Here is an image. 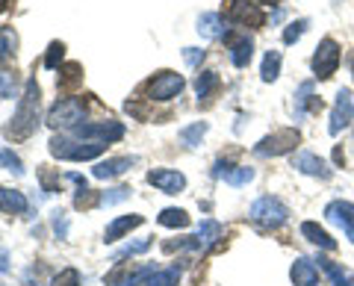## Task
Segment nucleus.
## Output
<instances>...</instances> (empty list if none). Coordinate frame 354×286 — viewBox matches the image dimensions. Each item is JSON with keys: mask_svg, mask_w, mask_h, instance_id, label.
Returning <instances> with one entry per match:
<instances>
[{"mask_svg": "<svg viewBox=\"0 0 354 286\" xmlns=\"http://www.w3.org/2000/svg\"><path fill=\"white\" fill-rule=\"evenodd\" d=\"M39 113H41V97H39V86L36 80H27V89L21 95L18 101V109L12 115V124L6 127V133L12 139H27L36 133L39 127Z\"/></svg>", "mask_w": 354, "mask_h": 286, "instance_id": "1", "label": "nucleus"}, {"mask_svg": "<svg viewBox=\"0 0 354 286\" xmlns=\"http://www.w3.org/2000/svg\"><path fill=\"white\" fill-rule=\"evenodd\" d=\"M50 153L57 160H68V162H83V160H95L106 151L104 142H86L77 136H53L50 142Z\"/></svg>", "mask_w": 354, "mask_h": 286, "instance_id": "2", "label": "nucleus"}, {"mask_svg": "<svg viewBox=\"0 0 354 286\" xmlns=\"http://www.w3.org/2000/svg\"><path fill=\"white\" fill-rule=\"evenodd\" d=\"M286 218H290L286 204L278 201V198H272V195H263L260 201H254V207H251V222L257 225V227H263V230L281 227Z\"/></svg>", "mask_w": 354, "mask_h": 286, "instance_id": "3", "label": "nucleus"}, {"mask_svg": "<svg viewBox=\"0 0 354 286\" xmlns=\"http://www.w3.org/2000/svg\"><path fill=\"white\" fill-rule=\"evenodd\" d=\"M83 115H86V101L83 97H62L50 106L48 113V124L50 127H77L83 124Z\"/></svg>", "mask_w": 354, "mask_h": 286, "instance_id": "4", "label": "nucleus"}, {"mask_svg": "<svg viewBox=\"0 0 354 286\" xmlns=\"http://www.w3.org/2000/svg\"><path fill=\"white\" fill-rule=\"evenodd\" d=\"M298 142H301V133L292 127H283V130H274V133L260 139L257 145H254V153H257V157H281V153L295 151Z\"/></svg>", "mask_w": 354, "mask_h": 286, "instance_id": "5", "label": "nucleus"}, {"mask_svg": "<svg viewBox=\"0 0 354 286\" xmlns=\"http://www.w3.org/2000/svg\"><path fill=\"white\" fill-rule=\"evenodd\" d=\"M71 136L77 139H86V142H104V145H109V142H118L121 136H124V124H118V121H97V124H77L71 130Z\"/></svg>", "mask_w": 354, "mask_h": 286, "instance_id": "6", "label": "nucleus"}, {"mask_svg": "<svg viewBox=\"0 0 354 286\" xmlns=\"http://www.w3.org/2000/svg\"><path fill=\"white\" fill-rule=\"evenodd\" d=\"M225 18L234 21V24H239V27H263L266 24L263 9L257 3H251V0H227Z\"/></svg>", "mask_w": 354, "mask_h": 286, "instance_id": "7", "label": "nucleus"}, {"mask_svg": "<svg viewBox=\"0 0 354 286\" xmlns=\"http://www.w3.org/2000/svg\"><path fill=\"white\" fill-rule=\"evenodd\" d=\"M339 59H342V53H339L337 41L334 39H322L319 41V48H316V53H313V74L319 77V80H328V77H334Z\"/></svg>", "mask_w": 354, "mask_h": 286, "instance_id": "8", "label": "nucleus"}, {"mask_svg": "<svg viewBox=\"0 0 354 286\" xmlns=\"http://www.w3.org/2000/svg\"><path fill=\"white\" fill-rule=\"evenodd\" d=\"M183 77L174 74V71H160L153 80L148 83V101H171V97H177L183 92Z\"/></svg>", "mask_w": 354, "mask_h": 286, "instance_id": "9", "label": "nucleus"}, {"mask_svg": "<svg viewBox=\"0 0 354 286\" xmlns=\"http://www.w3.org/2000/svg\"><path fill=\"white\" fill-rule=\"evenodd\" d=\"M354 121V97L348 89H339L337 92V101H334V109H330V136L342 133L348 124Z\"/></svg>", "mask_w": 354, "mask_h": 286, "instance_id": "10", "label": "nucleus"}, {"mask_svg": "<svg viewBox=\"0 0 354 286\" xmlns=\"http://www.w3.org/2000/svg\"><path fill=\"white\" fill-rule=\"evenodd\" d=\"M325 218L330 225H337V227L346 230V236L354 242V204H348V201H330L325 207Z\"/></svg>", "mask_w": 354, "mask_h": 286, "instance_id": "11", "label": "nucleus"}, {"mask_svg": "<svg viewBox=\"0 0 354 286\" xmlns=\"http://www.w3.org/2000/svg\"><path fill=\"white\" fill-rule=\"evenodd\" d=\"M148 183L157 186V189L165 195H177V192H183L186 178L180 171H171V169H153V171H148Z\"/></svg>", "mask_w": 354, "mask_h": 286, "instance_id": "12", "label": "nucleus"}, {"mask_svg": "<svg viewBox=\"0 0 354 286\" xmlns=\"http://www.w3.org/2000/svg\"><path fill=\"white\" fill-rule=\"evenodd\" d=\"M292 169H298L301 174H310V178H319V180H328L330 178V169L322 157H316V153L310 151H301L292 157Z\"/></svg>", "mask_w": 354, "mask_h": 286, "instance_id": "13", "label": "nucleus"}, {"mask_svg": "<svg viewBox=\"0 0 354 286\" xmlns=\"http://www.w3.org/2000/svg\"><path fill=\"white\" fill-rule=\"evenodd\" d=\"M213 174L218 180H225V183H230V186H248L251 180H254V169H245V166H230V162H216V169H213Z\"/></svg>", "mask_w": 354, "mask_h": 286, "instance_id": "14", "label": "nucleus"}, {"mask_svg": "<svg viewBox=\"0 0 354 286\" xmlns=\"http://www.w3.org/2000/svg\"><path fill=\"white\" fill-rule=\"evenodd\" d=\"M133 157H115V160H106V162H97V166L92 169V174L97 180H113V178H121L130 166H133Z\"/></svg>", "mask_w": 354, "mask_h": 286, "instance_id": "15", "label": "nucleus"}, {"mask_svg": "<svg viewBox=\"0 0 354 286\" xmlns=\"http://www.w3.org/2000/svg\"><path fill=\"white\" fill-rule=\"evenodd\" d=\"M290 278H292L295 286H316V283H319V271H316V266H313V263H310L307 257H298V260L292 263Z\"/></svg>", "mask_w": 354, "mask_h": 286, "instance_id": "16", "label": "nucleus"}, {"mask_svg": "<svg viewBox=\"0 0 354 286\" xmlns=\"http://www.w3.org/2000/svg\"><path fill=\"white\" fill-rule=\"evenodd\" d=\"M142 222H145V218H142V216H136V213H130V216H121V218H115V222H109V225H106V233H104V239H106V242H118L121 236H124V233H130L133 227H139Z\"/></svg>", "mask_w": 354, "mask_h": 286, "instance_id": "17", "label": "nucleus"}, {"mask_svg": "<svg viewBox=\"0 0 354 286\" xmlns=\"http://www.w3.org/2000/svg\"><path fill=\"white\" fill-rule=\"evenodd\" d=\"M198 32H201L204 39H225V18H221L218 12H204L201 18H198Z\"/></svg>", "mask_w": 354, "mask_h": 286, "instance_id": "18", "label": "nucleus"}, {"mask_svg": "<svg viewBox=\"0 0 354 286\" xmlns=\"http://www.w3.org/2000/svg\"><path fill=\"white\" fill-rule=\"evenodd\" d=\"M227 48H230V62L236 65V68H245L254 57V45L248 36H239V39H227Z\"/></svg>", "mask_w": 354, "mask_h": 286, "instance_id": "19", "label": "nucleus"}, {"mask_svg": "<svg viewBox=\"0 0 354 286\" xmlns=\"http://www.w3.org/2000/svg\"><path fill=\"white\" fill-rule=\"evenodd\" d=\"M27 198L18 189H6L0 186V213H27Z\"/></svg>", "mask_w": 354, "mask_h": 286, "instance_id": "20", "label": "nucleus"}, {"mask_svg": "<svg viewBox=\"0 0 354 286\" xmlns=\"http://www.w3.org/2000/svg\"><path fill=\"white\" fill-rule=\"evenodd\" d=\"M307 109H322V101L313 97V83H301V89L295 95V115L301 118Z\"/></svg>", "mask_w": 354, "mask_h": 286, "instance_id": "21", "label": "nucleus"}, {"mask_svg": "<svg viewBox=\"0 0 354 286\" xmlns=\"http://www.w3.org/2000/svg\"><path fill=\"white\" fill-rule=\"evenodd\" d=\"M301 233L310 239V242H313V245H319V248H325V251H334L337 248V242L334 239H330L328 233H325V230L322 227H319L316 222H304L301 225Z\"/></svg>", "mask_w": 354, "mask_h": 286, "instance_id": "22", "label": "nucleus"}, {"mask_svg": "<svg viewBox=\"0 0 354 286\" xmlns=\"http://www.w3.org/2000/svg\"><path fill=\"white\" fill-rule=\"evenodd\" d=\"M218 86H221V80H218L216 71H201V74H198V80H195L198 101H209V95H213Z\"/></svg>", "mask_w": 354, "mask_h": 286, "instance_id": "23", "label": "nucleus"}, {"mask_svg": "<svg viewBox=\"0 0 354 286\" xmlns=\"http://www.w3.org/2000/svg\"><path fill=\"white\" fill-rule=\"evenodd\" d=\"M83 83V65H77V62H68V65H62L59 68V89H77V86Z\"/></svg>", "mask_w": 354, "mask_h": 286, "instance_id": "24", "label": "nucleus"}, {"mask_svg": "<svg viewBox=\"0 0 354 286\" xmlns=\"http://www.w3.org/2000/svg\"><path fill=\"white\" fill-rule=\"evenodd\" d=\"M281 74V50H269L263 57V68H260V77L263 83H274Z\"/></svg>", "mask_w": 354, "mask_h": 286, "instance_id": "25", "label": "nucleus"}, {"mask_svg": "<svg viewBox=\"0 0 354 286\" xmlns=\"http://www.w3.org/2000/svg\"><path fill=\"white\" fill-rule=\"evenodd\" d=\"M225 233V230H221V225L218 222H213V218H204L201 225H198V242H201V248H207V245H213V242Z\"/></svg>", "mask_w": 354, "mask_h": 286, "instance_id": "26", "label": "nucleus"}, {"mask_svg": "<svg viewBox=\"0 0 354 286\" xmlns=\"http://www.w3.org/2000/svg\"><path fill=\"white\" fill-rule=\"evenodd\" d=\"M319 266H322V271L328 274L330 280H334V286H354V274L348 271H342L337 263H330V260H319Z\"/></svg>", "mask_w": 354, "mask_h": 286, "instance_id": "27", "label": "nucleus"}, {"mask_svg": "<svg viewBox=\"0 0 354 286\" xmlns=\"http://www.w3.org/2000/svg\"><path fill=\"white\" fill-rule=\"evenodd\" d=\"M204 133H207V121H195V124L180 130V142L186 148H198L201 145V139H204Z\"/></svg>", "mask_w": 354, "mask_h": 286, "instance_id": "28", "label": "nucleus"}, {"mask_svg": "<svg viewBox=\"0 0 354 286\" xmlns=\"http://www.w3.org/2000/svg\"><path fill=\"white\" fill-rule=\"evenodd\" d=\"M157 222L162 227H186L189 225V216H186V210H174V207H169V210H162L157 216Z\"/></svg>", "mask_w": 354, "mask_h": 286, "instance_id": "29", "label": "nucleus"}, {"mask_svg": "<svg viewBox=\"0 0 354 286\" xmlns=\"http://www.w3.org/2000/svg\"><path fill=\"white\" fill-rule=\"evenodd\" d=\"M177 280H180V266H171L165 271H153L145 286H174Z\"/></svg>", "mask_w": 354, "mask_h": 286, "instance_id": "30", "label": "nucleus"}, {"mask_svg": "<svg viewBox=\"0 0 354 286\" xmlns=\"http://www.w3.org/2000/svg\"><path fill=\"white\" fill-rule=\"evenodd\" d=\"M151 248V239H139V242H130V245H124L121 251H115V263L124 260V257H136V254H145V251Z\"/></svg>", "mask_w": 354, "mask_h": 286, "instance_id": "31", "label": "nucleus"}, {"mask_svg": "<svg viewBox=\"0 0 354 286\" xmlns=\"http://www.w3.org/2000/svg\"><path fill=\"white\" fill-rule=\"evenodd\" d=\"M62 57H65V45L62 41H50V48H48V53H44V68H59V62H62Z\"/></svg>", "mask_w": 354, "mask_h": 286, "instance_id": "32", "label": "nucleus"}, {"mask_svg": "<svg viewBox=\"0 0 354 286\" xmlns=\"http://www.w3.org/2000/svg\"><path fill=\"white\" fill-rule=\"evenodd\" d=\"M0 166H3L6 171H12L15 178H21V174H24V166H21V160H18L9 148H0Z\"/></svg>", "mask_w": 354, "mask_h": 286, "instance_id": "33", "label": "nucleus"}, {"mask_svg": "<svg viewBox=\"0 0 354 286\" xmlns=\"http://www.w3.org/2000/svg\"><path fill=\"white\" fill-rule=\"evenodd\" d=\"M15 32L9 30V27H0V62L3 59H9V53L15 50Z\"/></svg>", "mask_w": 354, "mask_h": 286, "instance_id": "34", "label": "nucleus"}, {"mask_svg": "<svg viewBox=\"0 0 354 286\" xmlns=\"http://www.w3.org/2000/svg\"><path fill=\"white\" fill-rule=\"evenodd\" d=\"M307 24H310L307 18H301V21H292V24L283 30V41H286V45H292V41H298V39H301L304 32H307Z\"/></svg>", "mask_w": 354, "mask_h": 286, "instance_id": "35", "label": "nucleus"}, {"mask_svg": "<svg viewBox=\"0 0 354 286\" xmlns=\"http://www.w3.org/2000/svg\"><path fill=\"white\" fill-rule=\"evenodd\" d=\"M124 198H130V189L127 186H115V189H109V192H104L97 201H101L104 207H113V204H118V201H124Z\"/></svg>", "mask_w": 354, "mask_h": 286, "instance_id": "36", "label": "nucleus"}, {"mask_svg": "<svg viewBox=\"0 0 354 286\" xmlns=\"http://www.w3.org/2000/svg\"><path fill=\"white\" fill-rule=\"evenodd\" d=\"M53 286H80V271L77 269H62L57 278H53Z\"/></svg>", "mask_w": 354, "mask_h": 286, "instance_id": "37", "label": "nucleus"}, {"mask_svg": "<svg viewBox=\"0 0 354 286\" xmlns=\"http://www.w3.org/2000/svg\"><path fill=\"white\" fill-rule=\"evenodd\" d=\"M183 59H186V65L198 68V65L204 62V50H198V48H183Z\"/></svg>", "mask_w": 354, "mask_h": 286, "instance_id": "38", "label": "nucleus"}, {"mask_svg": "<svg viewBox=\"0 0 354 286\" xmlns=\"http://www.w3.org/2000/svg\"><path fill=\"white\" fill-rule=\"evenodd\" d=\"M53 227H57V233H59V239H65V230H68V225H65V218H62V213H57V218H53Z\"/></svg>", "mask_w": 354, "mask_h": 286, "instance_id": "39", "label": "nucleus"}, {"mask_svg": "<svg viewBox=\"0 0 354 286\" xmlns=\"http://www.w3.org/2000/svg\"><path fill=\"white\" fill-rule=\"evenodd\" d=\"M9 3H12V0H0V12H6Z\"/></svg>", "mask_w": 354, "mask_h": 286, "instance_id": "40", "label": "nucleus"}, {"mask_svg": "<svg viewBox=\"0 0 354 286\" xmlns=\"http://www.w3.org/2000/svg\"><path fill=\"white\" fill-rule=\"evenodd\" d=\"M348 65H351V71H354V53H351V57H348Z\"/></svg>", "mask_w": 354, "mask_h": 286, "instance_id": "41", "label": "nucleus"}, {"mask_svg": "<svg viewBox=\"0 0 354 286\" xmlns=\"http://www.w3.org/2000/svg\"><path fill=\"white\" fill-rule=\"evenodd\" d=\"M0 92H3V74H0Z\"/></svg>", "mask_w": 354, "mask_h": 286, "instance_id": "42", "label": "nucleus"}, {"mask_svg": "<svg viewBox=\"0 0 354 286\" xmlns=\"http://www.w3.org/2000/svg\"><path fill=\"white\" fill-rule=\"evenodd\" d=\"M260 3H278V0H260Z\"/></svg>", "mask_w": 354, "mask_h": 286, "instance_id": "43", "label": "nucleus"}]
</instances>
